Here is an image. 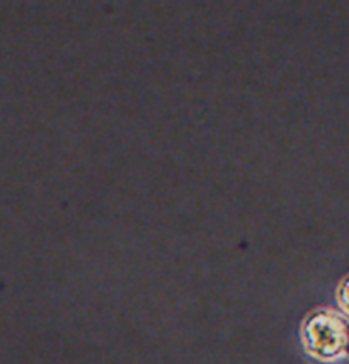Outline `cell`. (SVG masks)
<instances>
[{
  "mask_svg": "<svg viewBox=\"0 0 349 364\" xmlns=\"http://www.w3.org/2000/svg\"><path fill=\"white\" fill-rule=\"evenodd\" d=\"M338 301L339 305H341V309L349 315V276L343 281L341 286H339Z\"/></svg>",
  "mask_w": 349,
  "mask_h": 364,
  "instance_id": "7a4b0ae2",
  "label": "cell"
},
{
  "mask_svg": "<svg viewBox=\"0 0 349 364\" xmlns=\"http://www.w3.org/2000/svg\"><path fill=\"white\" fill-rule=\"evenodd\" d=\"M302 342L317 361H338L349 354V320L334 310L312 311L303 322Z\"/></svg>",
  "mask_w": 349,
  "mask_h": 364,
  "instance_id": "6da1fadb",
  "label": "cell"
}]
</instances>
